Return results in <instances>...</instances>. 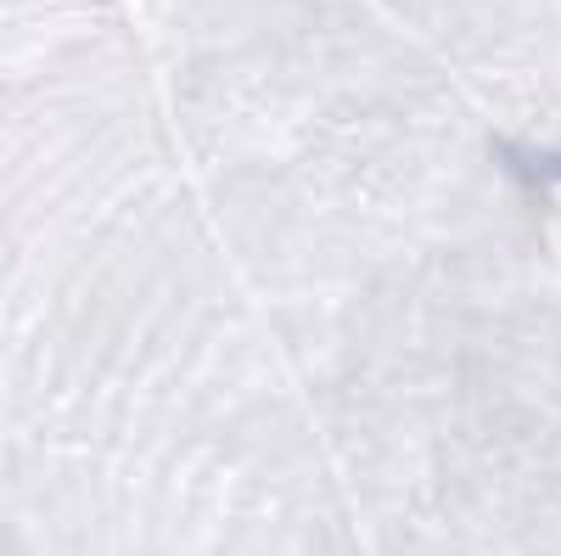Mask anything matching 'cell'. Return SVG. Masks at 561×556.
Wrapping results in <instances>:
<instances>
[{"instance_id":"cell-1","label":"cell","mask_w":561,"mask_h":556,"mask_svg":"<svg viewBox=\"0 0 561 556\" xmlns=\"http://www.w3.org/2000/svg\"><path fill=\"white\" fill-rule=\"evenodd\" d=\"M545 180H561V152H545Z\"/></svg>"}]
</instances>
